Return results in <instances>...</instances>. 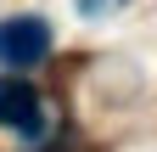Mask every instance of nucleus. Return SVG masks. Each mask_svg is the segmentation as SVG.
I'll return each instance as SVG.
<instances>
[{"label": "nucleus", "instance_id": "1", "mask_svg": "<svg viewBox=\"0 0 157 152\" xmlns=\"http://www.w3.org/2000/svg\"><path fill=\"white\" fill-rule=\"evenodd\" d=\"M51 51V28L39 17H6L0 23V62L6 68H34Z\"/></svg>", "mask_w": 157, "mask_h": 152}, {"label": "nucleus", "instance_id": "2", "mask_svg": "<svg viewBox=\"0 0 157 152\" xmlns=\"http://www.w3.org/2000/svg\"><path fill=\"white\" fill-rule=\"evenodd\" d=\"M0 124L23 130V135H39V130H45V118H39V90L28 79H17V73L0 79Z\"/></svg>", "mask_w": 157, "mask_h": 152}, {"label": "nucleus", "instance_id": "3", "mask_svg": "<svg viewBox=\"0 0 157 152\" xmlns=\"http://www.w3.org/2000/svg\"><path fill=\"white\" fill-rule=\"evenodd\" d=\"M84 11H101V0H84Z\"/></svg>", "mask_w": 157, "mask_h": 152}]
</instances>
